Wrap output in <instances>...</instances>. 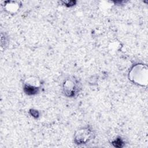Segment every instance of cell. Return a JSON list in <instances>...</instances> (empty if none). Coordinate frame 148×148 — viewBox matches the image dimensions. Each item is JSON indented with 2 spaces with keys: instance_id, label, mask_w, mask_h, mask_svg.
<instances>
[{
  "instance_id": "1",
  "label": "cell",
  "mask_w": 148,
  "mask_h": 148,
  "mask_svg": "<svg viewBox=\"0 0 148 148\" xmlns=\"http://www.w3.org/2000/svg\"><path fill=\"white\" fill-rule=\"evenodd\" d=\"M129 79L135 84L146 86L147 83V68L143 64L134 65L129 72Z\"/></svg>"
},
{
  "instance_id": "5",
  "label": "cell",
  "mask_w": 148,
  "mask_h": 148,
  "mask_svg": "<svg viewBox=\"0 0 148 148\" xmlns=\"http://www.w3.org/2000/svg\"><path fill=\"white\" fill-rule=\"evenodd\" d=\"M8 3L6 4V9L9 12H15L19 9V5L18 2H13V1H9L7 2Z\"/></svg>"
},
{
  "instance_id": "4",
  "label": "cell",
  "mask_w": 148,
  "mask_h": 148,
  "mask_svg": "<svg viewBox=\"0 0 148 148\" xmlns=\"http://www.w3.org/2000/svg\"><path fill=\"white\" fill-rule=\"evenodd\" d=\"M37 83L38 82H35V80H32V83L31 79L28 81H26L24 84L23 88L25 93L29 95L38 94L39 91V83Z\"/></svg>"
},
{
  "instance_id": "6",
  "label": "cell",
  "mask_w": 148,
  "mask_h": 148,
  "mask_svg": "<svg viewBox=\"0 0 148 148\" xmlns=\"http://www.w3.org/2000/svg\"><path fill=\"white\" fill-rule=\"evenodd\" d=\"M123 142L120 138H117L116 140H114L113 142V144L116 147H122L123 145Z\"/></svg>"
},
{
  "instance_id": "2",
  "label": "cell",
  "mask_w": 148,
  "mask_h": 148,
  "mask_svg": "<svg viewBox=\"0 0 148 148\" xmlns=\"http://www.w3.org/2000/svg\"><path fill=\"white\" fill-rule=\"evenodd\" d=\"M63 92L68 97H74L79 92L80 87L79 82L73 77L66 79L63 83Z\"/></svg>"
},
{
  "instance_id": "3",
  "label": "cell",
  "mask_w": 148,
  "mask_h": 148,
  "mask_svg": "<svg viewBox=\"0 0 148 148\" xmlns=\"http://www.w3.org/2000/svg\"><path fill=\"white\" fill-rule=\"evenodd\" d=\"M94 132L89 127L78 130L75 135V141L77 144H84L89 142L93 137Z\"/></svg>"
}]
</instances>
